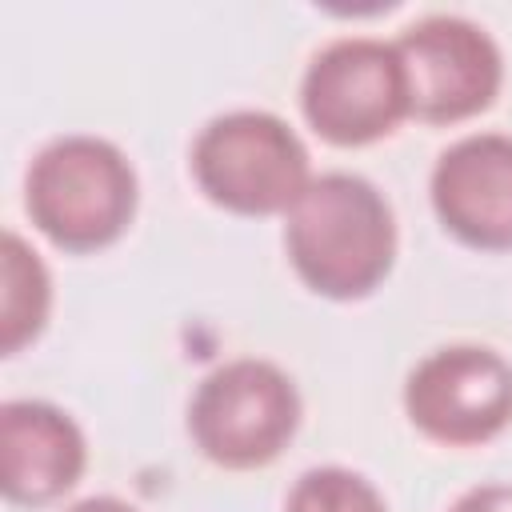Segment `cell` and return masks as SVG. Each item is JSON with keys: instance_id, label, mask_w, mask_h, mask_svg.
<instances>
[{"instance_id": "cell-8", "label": "cell", "mask_w": 512, "mask_h": 512, "mask_svg": "<svg viewBox=\"0 0 512 512\" xmlns=\"http://www.w3.org/2000/svg\"><path fill=\"white\" fill-rule=\"evenodd\" d=\"M432 208L456 240L512 248V136L472 132L448 144L432 168Z\"/></svg>"}, {"instance_id": "cell-11", "label": "cell", "mask_w": 512, "mask_h": 512, "mask_svg": "<svg viewBox=\"0 0 512 512\" xmlns=\"http://www.w3.org/2000/svg\"><path fill=\"white\" fill-rule=\"evenodd\" d=\"M284 512H388V508L372 480H364L352 468L324 464V468H308L292 484Z\"/></svg>"}, {"instance_id": "cell-4", "label": "cell", "mask_w": 512, "mask_h": 512, "mask_svg": "<svg viewBox=\"0 0 512 512\" xmlns=\"http://www.w3.org/2000/svg\"><path fill=\"white\" fill-rule=\"evenodd\" d=\"M296 424V384L276 364L252 356L212 368L188 404V432L196 448L224 468H256L276 460L296 436Z\"/></svg>"}, {"instance_id": "cell-3", "label": "cell", "mask_w": 512, "mask_h": 512, "mask_svg": "<svg viewBox=\"0 0 512 512\" xmlns=\"http://www.w3.org/2000/svg\"><path fill=\"white\" fill-rule=\"evenodd\" d=\"M200 192L240 216L288 212L308 188V148L272 112L236 108L212 116L192 144Z\"/></svg>"}, {"instance_id": "cell-10", "label": "cell", "mask_w": 512, "mask_h": 512, "mask_svg": "<svg viewBox=\"0 0 512 512\" xmlns=\"http://www.w3.org/2000/svg\"><path fill=\"white\" fill-rule=\"evenodd\" d=\"M48 304H52L48 268L16 232H4V316H0L4 356L36 340V332L48 320Z\"/></svg>"}, {"instance_id": "cell-9", "label": "cell", "mask_w": 512, "mask_h": 512, "mask_svg": "<svg viewBox=\"0 0 512 512\" xmlns=\"http://www.w3.org/2000/svg\"><path fill=\"white\" fill-rule=\"evenodd\" d=\"M88 448L76 420L48 400L0 408V484L12 504H52L84 472Z\"/></svg>"}, {"instance_id": "cell-7", "label": "cell", "mask_w": 512, "mask_h": 512, "mask_svg": "<svg viewBox=\"0 0 512 512\" xmlns=\"http://www.w3.org/2000/svg\"><path fill=\"white\" fill-rule=\"evenodd\" d=\"M404 408L440 444L492 440L512 420V364L484 344L436 348L408 372Z\"/></svg>"}, {"instance_id": "cell-1", "label": "cell", "mask_w": 512, "mask_h": 512, "mask_svg": "<svg viewBox=\"0 0 512 512\" xmlns=\"http://www.w3.org/2000/svg\"><path fill=\"white\" fill-rule=\"evenodd\" d=\"M284 244L312 292L360 300L392 268L396 220L372 180L356 172H324L312 176L288 208Z\"/></svg>"}, {"instance_id": "cell-2", "label": "cell", "mask_w": 512, "mask_h": 512, "mask_svg": "<svg viewBox=\"0 0 512 512\" xmlns=\"http://www.w3.org/2000/svg\"><path fill=\"white\" fill-rule=\"evenodd\" d=\"M24 204L56 248L96 252L132 224L136 172L112 140L60 136L28 164Z\"/></svg>"}, {"instance_id": "cell-12", "label": "cell", "mask_w": 512, "mask_h": 512, "mask_svg": "<svg viewBox=\"0 0 512 512\" xmlns=\"http://www.w3.org/2000/svg\"><path fill=\"white\" fill-rule=\"evenodd\" d=\"M448 512H512V484H480L456 496Z\"/></svg>"}, {"instance_id": "cell-5", "label": "cell", "mask_w": 512, "mask_h": 512, "mask_svg": "<svg viewBox=\"0 0 512 512\" xmlns=\"http://www.w3.org/2000/svg\"><path fill=\"white\" fill-rule=\"evenodd\" d=\"M300 104L308 124L332 144L348 148L388 136L404 116H412L396 44L372 36L324 44L304 68Z\"/></svg>"}, {"instance_id": "cell-6", "label": "cell", "mask_w": 512, "mask_h": 512, "mask_svg": "<svg viewBox=\"0 0 512 512\" xmlns=\"http://www.w3.org/2000/svg\"><path fill=\"white\" fill-rule=\"evenodd\" d=\"M412 116L428 124H452L476 116L492 104L500 88V48L496 40L464 16H424L408 24L396 40Z\"/></svg>"}, {"instance_id": "cell-13", "label": "cell", "mask_w": 512, "mask_h": 512, "mask_svg": "<svg viewBox=\"0 0 512 512\" xmlns=\"http://www.w3.org/2000/svg\"><path fill=\"white\" fill-rule=\"evenodd\" d=\"M68 512H136L128 500H116V496H88L80 504H72Z\"/></svg>"}]
</instances>
